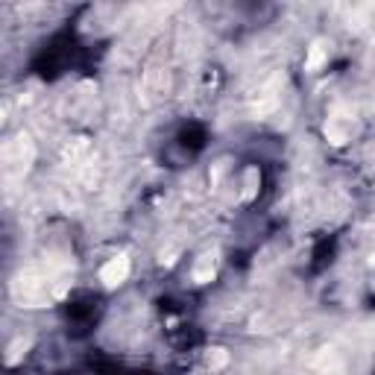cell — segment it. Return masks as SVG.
I'll return each mask as SVG.
<instances>
[{
	"label": "cell",
	"mask_w": 375,
	"mask_h": 375,
	"mask_svg": "<svg viewBox=\"0 0 375 375\" xmlns=\"http://www.w3.org/2000/svg\"><path fill=\"white\" fill-rule=\"evenodd\" d=\"M129 273H132V261L126 255H112V258L100 267V281H103V288L115 291L129 279Z\"/></svg>",
	"instance_id": "cell-1"
},
{
	"label": "cell",
	"mask_w": 375,
	"mask_h": 375,
	"mask_svg": "<svg viewBox=\"0 0 375 375\" xmlns=\"http://www.w3.org/2000/svg\"><path fill=\"white\" fill-rule=\"evenodd\" d=\"M205 367L212 369V372H220L223 367H229V352L223 349V346L208 349V352H205Z\"/></svg>",
	"instance_id": "cell-3"
},
{
	"label": "cell",
	"mask_w": 375,
	"mask_h": 375,
	"mask_svg": "<svg viewBox=\"0 0 375 375\" xmlns=\"http://www.w3.org/2000/svg\"><path fill=\"white\" fill-rule=\"evenodd\" d=\"M27 346H29V340H24V337H18L9 346V355H6V361L9 364H15V361H21V355H27Z\"/></svg>",
	"instance_id": "cell-4"
},
{
	"label": "cell",
	"mask_w": 375,
	"mask_h": 375,
	"mask_svg": "<svg viewBox=\"0 0 375 375\" xmlns=\"http://www.w3.org/2000/svg\"><path fill=\"white\" fill-rule=\"evenodd\" d=\"M214 273H217V255L205 252L203 258L197 261V267H193V281H197V284H205V281H212Z\"/></svg>",
	"instance_id": "cell-2"
},
{
	"label": "cell",
	"mask_w": 375,
	"mask_h": 375,
	"mask_svg": "<svg viewBox=\"0 0 375 375\" xmlns=\"http://www.w3.org/2000/svg\"><path fill=\"white\" fill-rule=\"evenodd\" d=\"M247 179H261V173L255 170V168H249V170H247ZM252 193H255V188H252V185H247V191H244V200H249Z\"/></svg>",
	"instance_id": "cell-5"
}]
</instances>
